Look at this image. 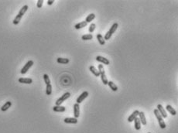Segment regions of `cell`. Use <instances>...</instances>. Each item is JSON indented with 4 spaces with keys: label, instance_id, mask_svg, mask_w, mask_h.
<instances>
[{
    "label": "cell",
    "instance_id": "obj_1",
    "mask_svg": "<svg viewBox=\"0 0 178 133\" xmlns=\"http://www.w3.org/2000/svg\"><path fill=\"white\" fill-rule=\"evenodd\" d=\"M28 8H29V6H28L27 5H25V6H23L22 7V9H20V12H19L18 15L16 16V18L14 19V20L12 21V23L14 25H18L19 23H20L22 17L26 13V12L28 10Z\"/></svg>",
    "mask_w": 178,
    "mask_h": 133
},
{
    "label": "cell",
    "instance_id": "obj_2",
    "mask_svg": "<svg viewBox=\"0 0 178 133\" xmlns=\"http://www.w3.org/2000/svg\"><path fill=\"white\" fill-rule=\"evenodd\" d=\"M153 112H154V115H155V116L157 118L160 127L161 128V129H165V128L167 127L166 126V123H165L164 120H163V118L160 115V112H159V111L157 110V109H154Z\"/></svg>",
    "mask_w": 178,
    "mask_h": 133
},
{
    "label": "cell",
    "instance_id": "obj_3",
    "mask_svg": "<svg viewBox=\"0 0 178 133\" xmlns=\"http://www.w3.org/2000/svg\"><path fill=\"white\" fill-rule=\"evenodd\" d=\"M98 71H99L101 81L103 82V84H104L105 85H107L108 84V82H109V80H108V78H106L105 72V69H104V67H103V65L102 64H99V65H98Z\"/></svg>",
    "mask_w": 178,
    "mask_h": 133
},
{
    "label": "cell",
    "instance_id": "obj_4",
    "mask_svg": "<svg viewBox=\"0 0 178 133\" xmlns=\"http://www.w3.org/2000/svg\"><path fill=\"white\" fill-rule=\"evenodd\" d=\"M70 97H71V93L70 92H66V93H64L63 95L60 97V98H58L57 100V101H56V105L57 106H59L64 101H65L67 98H69Z\"/></svg>",
    "mask_w": 178,
    "mask_h": 133
},
{
    "label": "cell",
    "instance_id": "obj_5",
    "mask_svg": "<svg viewBox=\"0 0 178 133\" xmlns=\"http://www.w3.org/2000/svg\"><path fill=\"white\" fill-rule=\"evenodd\" d=\"M33 64H34V62L33 60H29L28 61V62L24 65V66H23V67L21 69V70H20V73L22 74H26V72L28 70H30V68L31 67V66L33 65Z\"/></svg>",
    "mask_w": 178,
    "mask_h": 133
},
{
    "label": "cell",
    "instance_id": "obj_6",
    "mask_svg": "<svg viewBox=\"0 0 178 133\" xmlns=\"http://www.w3.org/2000/svg\"><path fill=\"white\" fill-rule=\"evenodd\" d=\"M88 91H84L80 96H79L78 98H77V100H76V101H77V104H80V103H81L84 100H85L88 96Z\"/></svg>",
    "mask_w": 178,
    "mask_h": 133
},
{
    "label": "cell",
    "instance_id": "obj_7",
    "mask_svg": "<svg viewBox=\"0 0 178 133\" xmlns=\"http://www.w3.org/2000/svg\"><path fill=\"white\" fill-rule=\"evenodd\" d=\"M95 59H96L97 61H98V62H100V63L105 64V65H109V60H108L105 57H103V56H97Z\"/></svg>",
    "mask_w": 178,
    "mask_h": 133
},
{
    "label": "cell",
    "instance_id": "obj_8",
    "mask_svg": "<svg viewBox=\"0 0 178 133\" xmlns=\"http://www.w3.org/2000/svg\"><path fill=\"white\" fill-rule=\"evenodd\" d=\"M157 110L159 111V112H160V115L163 117V118H167V111H165V109L164 108H163L161 104H159L158 105H157Z\"/></svg>",
    "mask_w": 178,
    "mask_h": 133
},
{
    "label": "cell",
    "instance_id": "obj_9",
    "mask_svg": "<svg viewBox=\"0 0 178 133\" xmlns=\"http://www.w3.org/2000/svg\"><path fill=\"white\" fill-rule=\"evenodd\" d=\"M74 115L75 118H78L80 115V106L77 103L74 104Z\"/></svg>",
    "mask_w": 178,
    "mask_h": 133
},
{
    "label": "cell",
    "instance_id": "obj_10",
    "mask_svg": "<svg viewBox=\"0 0 178 133\" xmlns=\"http://www.w3.org/2000/svg\"><path fill=\"white\" fill-rule=\"evenodd\" d=\"M64 122L65 123H67V124H77L78 122V118H64Z\"/></svg>",
    "mask_w": 178,
    "mask_h": 133
},
{
    "label": "cell",
    "instance_id": "obj_11",
    "mask_svg": "<svg viewBox=\"0 0 178 133\" xmlns=\"http://www.w3.org/2000/svg\"><path fill=\"white\" fill-rule=\"evenodd\" d=\"M139 118L140 120V122H141V124H143V125H146V116H145L144 112L140 111L139 113Z\"/></svg>",
    "mask_w": 178,
    "mask_h": 133
},
{
    "label": "cell",
    "instance_id": "obj_12",
    "mask_svg": "<svg viewBox=\"0 0 178 133\" xmlns=\"http://www.w3.org/2000/svg\"><path fill=\"white\" fill-rule=\"evenodd\" d=\"M139 111L138 110L134 111L133 112L132 115H131L128 118V122H133V121L135 120V118H137V116L139 115Z\"/></svg>",
    "mask_w": 178,
    "mask_h": 133
},
{
    "label": "cell",
    "instance_id": "obj_13",
    "mask_svg": "<svg viewBox=\"0 0 178 133\" xmlns=\"http://www.w3.org/2000/svg\"><path fill=\"white\" fill-rule=\"evenodd\" d=\"M18 81L21 84H30L33 83V80L31 78H21L18 80Z\"/></svg>",
    "mask_w": 178,
    "mask_h": 133
},
{
    "label": "cell",
    "instance_id": "obj_14",
    "mask_svg": "<svg viewBox=\"0 0 178 133\" xmlns=\"http://www.w3.org/2000/svg\"><path fill=\"white\" fill-rule=\"evenodd\" d=\"M89 70L91 71V72L95 76V77H100V74H99V71H98V70L96 69L95 66H89Z\"/></svg>",
    "mask_w": 178,
    "mask_h": 133
},
{
    "label": "cell",
    "instance_id": "obj_15",
    "mask_svg": "<svg viewBox=\"0 0 178 133\" xmlns=\"http://www.w3.org/2000/svg\"><path fill=\"white\" fill-rule=\"evenodd\" d=\"M53 110H54V111H56V112H64L66 111V108L64 106H60V105H59V106L55 105L53 108Z\"/></svg>",
    "mask_w": 178,
    "mask_h": 133
},
{
    "label": "cell",
    "instance_id": "obj_16",
    "mask_svg": "<svg viewBox=\"0 0 178 133\" xmlns=\"http://www.w3.org/2000/svg\"><path fill=\"white\" fill-rule=\"evenodd\" d=\"M12 106V102L11 101H6V103H5L2 106L1 108V111H7L8 109L10 108Z\"/></svg>",
    "mask_w": 178,
    "mask_h": 133
},
{
    "label": "cell",
    "instance_id": "obj_17",
    "mask_svg": "<svg viewBox=\"0 0 178 133\" xmlns=\"http://www.w3.org/2000/svg\"><path fill=\"white\" fill-rule=\"evenodd\" d=\"M166 109L168 111V112L171 114L172 115H177V111L171 105H170V104H167V105L166 106Z\"/></svg>",
    "mask_w": 178,
    "mask_h": 133
},
{
    "label": "cell",
    "instance_id": "obj_18",
    "mask_svg": "<svg viewBox=\"0 0 178 133\" xmlns=\"http://www.w3.org/2000/svg\"><path fill=\"white\" fill-rule=\"evenodd\" d=\"M134 123H135V129L136 130H140V129H141V122H140L139 118H135L134 120Z\"/></svg>",
    "mask_w": 178,
    "mask_h": 133
},
{
    "label": "cell",
    "instance_id": "obj_19",
    "mask_svg": "<svg viewBox=\"0 0 178 133\" xmlns=\"http://www.w3.org/2000/svg\"><path fill=\"white\" fill-rule=\"evenodd\" d=\"M87 25H88V23L85 21H83L81 22H79V23H78V24H76L74 27H75L76 30H80V29H82V28H84V27L87 26Z\"/></svg>",
    "mask_w": 178,
    "mask_h": 133
},
{
    "label": "cell",
    "instance_id": "obj_20",
    "mask_svg": "<svg viewBox=\"0 0 178 133\" xmlns=\"http://www.w3.org/2000/svg\"><path fill=\"white\" fill-rule=\"evenodd\" d=\"M97 40H98V43H99L100 45H105V40L104 37L102 36L101 34H97Z\"/></svg>",
    "mask_w": 178,
    "mask_h": 133
},
{
    "label": "cell",
    "instance_id": "obj_21",
    "mask_svg": "<svg viewBox=\"0 0 178 133\" xmlns=\"http://www.w3.org/2000/svg\"><path fill=\"white\" fill-rule=\"evenodd\" d=\"M108 85H109V88H110L113 91H118V87L116 86L114 82H112V81H111V80H110V81L108 82Z\"/></svg>",
    "mask_w": 178,
    "mask_h": 133
},
{
    "label": "cell",
    "instance_id": "obj_22",
    "mask_svg": "<svg viewBox=\"0 0 178 133\" xmlns=\"http://www.w3.org/2000/svg\"><path fill=\"white\" fill-rule=\"evenodd\" d=\"M57 63L62 64H68L70 62L69 59H67V58H61V57L57 58Z\"/></svg>",
    "mask_w": 178,
    "mask_h": 133
},
{
    "label": "cell",
    "instance_id": "obj_23",
    "mask_svg": "<svg viewBox=\"0 0 178 133\" xmlns=\"http://www.w3.org/2000/svg\"><path fill=\"white\" fill-rule=\"evenodd\" d=\"M95 18V15L94 13H91V14H89V15L87 16L86 18V20H85V22L88 23V22H91Z\"/></svg>",
    "mask_w": 178,
    "mask_h": 133
},
{
    "label": "cell",
    "instance_id": "obj_24",
    "mask_svg": "<svg viewBox=\"0 0 178 133\" xmlns=\"http://www.w3.org/2000/svg\"><path fill=\"white\" fill-rule=\"evenodd\" d=\"M118 26H119V24L117 22H115V23H114L113 25L111 26V27L110 28V30H109L111 34H113V33L116 31V30H117V28H118Z\"/></svg>",
    "mask_w": 178,
    "mask_h": 133
},
{
    "label": "cell",
    "instance_id": "obj_25",
    "mask_svg": "<svg viewBox=\"0 0 178 133\" xmlns=\"http://www.w3.org/2000/svg\"><path fill=\"white\" fill-rule=\"evenodd\" d=\"M51 93H52V85L47 84L46 88V94H47V95H50Z\"/></svg>",
    "mask_w": 178,
    "mask_h": 133
},
{
    "label": "cell",
    "instance_id": "obj_26",
    "mask_svg": "<svg viewBox=\"0 0 178 133\" xmlns=\"http://www.w3.org/2000/svg\"><path fill=\"white\" fill-rule=\"evenodd\" d=\"M81 39L83 40H91L93 39V36L91 34H85V35L82 36Z\"/></svg>",
    "mask_w": 178,
    "mask_h": 133
},
{
    "label": "cell",
    "instance_id": "obj_27",
    "mask_svg": "<svg viewBox=\"0 0 178 133\" xmlns=\"http://www.w3.org/2000/svg\"><path fill=\"white\" fill-rule=\"evenodd\" d=\"M44 82L45 84L47 85V84H50V80L49 78V76L47 74H44Z\"/></svg>",
    "mask_w": 178,
    "mask_h": 133
},
{
    "label": "cell",
    "instance_id": "obj_28",
    "mask_svg": "<svg viewBox=\"0 0 178 133\" xmlns=\"http://www.w3.org/2000/svg\"><path fill=\"white\" fill-rule=\"evenodd\" d=\"M95 28H96V25L95 24V23H91V24L90 25V26H89V29H88V31H89V33H90V34L95 31Z\"/></svg>",
    "mask_w": 178,
    "mask_h": 133
},
{
    "label": "cell",
    "instance_id": "obj_29",
    "mask_svg": "<svg viewBox=\"0 0 178 133\" xmlns=\"http://www.w3.org/2000/svg\"><path fill=\"white\" fill-rule=\"evenodd\" d=\"M111 36H112L111 33L109 31H108V32L105 33V37H104L105 40H109L110 38L111 37Z\"/></svg>",
    "mask_w": 178,
    "mask_h": 133
},
{
    "label": "cell",
    "instance_id": "obj_30",
    "mask_svg": "<svg viewBox=\"0 0 178 133\" xmlns=\"http://www.w3.org/2000/svg\"><path fill=\"white\" fill-rule=\"evenodd\" d=\"M43 3H44V0H38L36 3V6L38 8H41L43 6Z\"/></svg>",
    "mask_w": 178,
    "mask_h": 133
},
{
    "label": "cell",
    "instance_id": "obj_31",
    "mask_svg": "<svg viewBox=\"0 0 178 133\" xmlns=\"http://www.w3.org/2000/svg\"><path fill=\"white\" fill-rule=\"evenodd\" d=\"M54 2V0H48V1H47V5H49V6H51V5H52Z\"/></svg>",
    "mask_w": 178,
    "mask_h": 133
},
{
    "label": "cell",
    "instance_id": "obj_32",
    "mask_svg": "<svg viewBox=\"0 0 178 133\" xmlns=\"http://www.w3.org/2000/svg\"><path fill=\"white\" fill-rule=\"evenodd\" d=\"M148 133H151V132H148Z\"/></svg>",
    "mask_w": 178,
    "mask_h": 133
}]
</instances>
